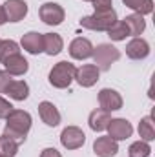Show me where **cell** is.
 I'll list each match as a JSON object with an SVG mask.
<instances>
[{
	"label": "cell",
	"mask_w": 155,
	"mask_h": 157,
	"mask_svg": "<svg viewBox=\"0 0 155 157\" xmlns=\"http://www.w3.org/2000/svg\"><path fill=\"white\" fill-rule=\"evenodd\" d=\"M31 130V115L24 110H13L7 117H6V130L4 135L15 139L18 144L26 141L28 133Z\"/></svg>",
	"instance_id": "cell-1"
},
{
	"label": "cell",
	"mask_w": 155,
	"mask_h": 157,
	"mask_svg": "<svg viewBox=\"0 0 155 157\" xmlns=\"http://www.w3.org/2000/svg\"><path fill=\"white\" fill-rule=\"evenodd\" d=\"M75 71L77 68L68 62V60H62L59 64H55L49 71V84L53 88H59V90H64L68 88L73 80H75Z\"/></svg>",
	"instance_id": "cell-2"
},
{
	"label": "cell",
	"mask_w": 155,
	"mask_h": 157,
	"mask_svg": "<svg viewBox=\"0 0 155 157\" xmlns=\"http://www.w3.org/2000/svg\"><path fill=\"white\" fill-rule=\"evenodd\" d=\"M117 22V13L115 9L110 11H95L89 17H84L80 20V26L91 31H108L113 24Z\"/></svg>",
	"instance_id": "cell-3"
},
{
	"label": "cell",
	"mask_w": 155,
	"mask_h": 157,
	"mask_svg": "<svg viewBox=\"0 0 155 157\" xmlns=\"http://www.w3.org/2000/svg\"><path fill=\"white\" fill-rule=\"evenodd\" d=\"M93 60L95 66L99 68V71H108L112 68V64L120 59V51L112 44H99L97 48H93Z\"/></svg>",
	"instance_id": "cell-4"
},
{
	"label": "cell",
	"mask_w": 155,
	"mask_h": 157,
	"mask_svg": "<svg viewBox=\"0 0 155 157\" xmlns=\"http://www.w3.org/2000/svg\"><path fill=\"white\" fill-rule=\"evenodd\" d=\"M39 15H40V20L44 24H47V26H59V24L64 22V17H66L62 6H59L55 2L42 4L40 9H39Z\"/></svg>",
	"instance_id": "cell-5"
},
{
	"label": "cell",
	"mask_w": 155,
	"mask_h": 157,
	"mask_svg": "<svg viewBox=\"0 0 155 157\" xmlns=\"http://www.w3.org/2000/svg\"><path fill=\"white\" fill-rule=\"evenodd\" d=\"M60 143L66 150H78L86 143V135L77 126H68L60 133Z\"/></svg>",
	"instance_id": "cell-6"
},
{
	"label": "cell",
	"mask_w": 155,
	"mask_h": 157,
	"mask_svg": "<svg viewBox=\"0 0 155 157\" xmlns=\"http://www.w3.org/2000/svg\"><path fill=\"white\" fill-rule=\"evenodd\" d=\"M99 104L102 110L106 112H117L122 108V97L120 93L112 90V88H104L99 91Z\"/></svg>",
	"instance_id": "cell-7"
},
{
	"label": "cell",
	"mask_w": 155,
	"mask_h": 157,
	"mask_svg": "<svg viewBox=\"0 0 155 157\" xmlns=\"http://www.w3.org/2000/svg\"><path fill=\"white\" fill-rule=\"evenodd\" d=\"M106 130L113 141H124V139L131 137V133H133V126L126 119H112Z\"/></svg>",
	"instance_id": "cell-8"
},
{
	"label": "cell",
	"mask_w": 155,
	"mask_h": 157,
	"mask_svg": "<svg viewBox=\"0 0 155 157\" xmlns=\"http://www.w3.org/2000/svg\"><path fill=\"white\" fill-rule=\"evenodd\" d=\"M2 7H4L6 18L9 22H20L28 15V4L24 0H6V4Z\"/></svg>",
	"instance_id": "cell-9"
},
{
	"label": "cell",
	"mask_w": 155,
	"mask_h": 157,
	"mask_svg": "<svg viewBox=\"0 0 155 157\" xmlns=\"http://www.w3.org/2000/svg\"><path fill=\"white\" fill-rule=\"evenodd\" d=\"M99 73H100V71H99V68H97L95 64H84V66L77 68V71H75V80H77L82 88H91V86L99 80Z\"/></svg>",
	"instance_id": "cell-10"
},
{
	"label": "cell",
	"mask_w": 155,
	"mask_h": 157,
	"mask_svg": "<svg viewBox=\"0 0 155 157\" xmlns=\"http://www.w3.org/2000/svg\"><path fill=\"white\" fill-rule=\"evenodd\" d=\"M70 55L77 60H86L93 55V44L84 37H77L70 44Z\"/></svg>",
	"instance_id": "cell-11"
},
{
	"label": "cell",
	"mask_w": 155,
	"mask_h": 157,
	"mask_svg": "<svg viewBox=\"0 0 155 157\" xmlns=\"http://www.w3.org/2000/svg\"><path fill=\"white\" fill-rule=\"evenodd\" d=\"M126 55L131 60H142L150 55V44L141 37H135L126 44Z\"/></svg>",
	"instance_id": "cell-12"
},
{
	"label": "cell",
	"mask_w": 155,
	"mask_h": 157,
	"mask_svg": "<svg viewBox=\"0 0 155 157\" xmlns=\"http://www.w3.org/2000/svg\"><path fill=\"white\" fill-rule=\"evenodd\" d=\"M93 152L97 154V157H113L119 152V144L110 135L97 137L95 143H93Z\"/></svg>",
	"instance_id": "cell-13"
},
{
	"label": "cell",
	"mask_w": 155,
	"mask_h": 157,
	"mask_svg": "<svg viewBox=\"0 0 155 157\" xmlns=\"http://www.w3.org/2000/svg\"><path fill=\"white\" fill-rule=\"evenodd\" d=\"M2 64H4L6 71H7L9 75H15V77H20V75H24V73L29 70V62H28L20 53H15V55L7 57Z\"/></svg>",
	"instance_id": "cell-14"
},
{
	"label": "cell",
	"mask_w": 155,
	"mask_h": 157,
	"mask_svg": "<svg viewBox=\"0 0 155 157\" xmlns=\"http://www.w3.org/2000/svg\"><path fill=\"white\" fill-rule=\"evenodd\" d=\"M39 115L42 119V122L44 124H47V126H59L60 124V112L57 110V106L53 104V102H49V101H42L39 104Z\"/></svg>",
	"instance_id": "cell-15"
},
{
	"label": "cell",
	"mask_w": 155,
	"mask_h": 157,
	"mask_svg": "<svg viewBox=\"0 0 155 157\" xmlns=\"http://www.w3.org/2000/svg\"><path fill=\"white\" fill-rule=\"evenodd\" d=\"M20 46L31 53V55H39L44 51V39H42V33H37V31H29L26 33L22 40H20Z\"/></svg>",
	"instance_id": "cell-16"
},
{
	"label": "cell",
	"mask_w": 155,
	"mask_h": 157,
	"mask_svg": "<svg viewBox=\"0 0 155 157\" xmlns=\"http://www.w3.org/2000/svg\"><path fill=\"white\" fill-rule=\"evenodd\" d=\"M110 121H112L110 112H106V110H102V108H97V110H93V112L89 113V119H88V122H89V128H91L93 132H104V130L108 128Z\"/></svg>",
	"instance_id": "cell-17"
},
{
	"label": "cell",
	"mask_w": 155,
	"mask_h": 157,
	"mask_svg": "<svg viewBox=\"0 0 155 157\" xmlns=\"http://www.w3.org/2000/svg\"><path fill=\"white\" fill-rule=\"evenodd\" d=\"M4 93L9 95V99H13V101H26L29 95V86L24 80H11L6 86Z\"/></svg>",
	"instance_id": "cell-18"
},
{
	"label": "cell",
	"mask_w": 155,
	"mask_h": 157,
	"mask_svg": "<svg viewBox=\"0 0 155 157\" xmlns=\"http://www.w3.org/2000/svg\"><path fill=\"white\" fill-rule=\"evenodd\" d=\"M44 39V53H47L49 57L53 55H59L64 48V40L59 33H44L42 35Z\"/></svg>",
	"instance_id": "cell-19"
},
{
	"label": "cell",
	"mask_w": 155,
	"mask_h": 157,
	"mask_svg": "<svg viewBox=\"0 0 155 157\" xmlns=\"http://www.w3.org/2000/svg\"><path fill=\"white\" fill-rule=\"evenodd\" d=\"M124 24L128 26L130 37H139V35L146 29V20H144V18H142V15H139V13L128 15V17L124 18Z\"/></svg>",
	"instance_id": "cell-20"
},
{
	"label": "cell",
	"mask_w": 155,
	"mask_h": 157,
	"mask_svg": "<svg viewBox=\"0 0 155 157\" xmlns=\"http://www.w3.org/2000/svg\"><path fill=\"white\" fill-rule=\"evenodd\" d=\"M122 4L139 15H150L153 11V0H122Z\"/></svg>",
	"instance_id": "cell-21"
},
{
	"label": "cell",
	"mask_w": 155,
	"mask_h": 157,
	"mask_svg": "<svg viewBox=\"0 0 155 157\" xmlns=\"http://www.w3.org/2000/svg\"><path fill=\"white\" fill-rule=\"evenodd\" d=\"M139 135H141V141H146V143L155 139V128H153L152 115L141 119V122H139Z\"/></svg>",
	"instance_id": "cell-22"
},
{
	"label": "cell",
	"mask_w": 155,
	"mask_h": 157,
	"mask_svg": "<svg viewBox=\"0 0 155 157\" xmlns=\"http://www.w3.org/2000/svg\"><path fill=\"white\" fill-rule=\"evenodd\" d=\"M18 152V143L7 135L0 137V157H15Z\"/></svg>",
	"instance_id": "cell-23"
},
{
	"label": "cell",
	"mask_w": 155,
	"mask_h": 157,
	"mask_svg": "<svg viewBox=\"0 0 155 157\" xmlns=\"http://www.w3.org/2000/svg\"><path fill=\"white\" fill-rule=\"evenodd\" d=\"M108 37L115 42H120V40H126V37H130V31H128V26L124 24V20H117L115 24L106 31Z\"/></svg>",
	"instance_id": "cell-24"
},
{
	"label": "cell",
	"mask_w": 155,
	"mask_h": 157,
	"mask_svg": "<svg viewBox=\"0 0 155 157\" xmlns=\"http://www.w3.org/2000/svg\"><path fill=\"white\" fill-rule=\"evenodd\" d=\"M128 154H130V157H150L152 148L146 141H135V143H131Z\"/></svg>",
	"instance_id": "cell-25"
},
{
	"label": "cell",
	"mask_w": 155,
	"mask_h": 157,
	"mask_svg": "<svg viewBox=\"0 0 155 157\" xmlns=\"http://www.w3.org/2000/svg\"><path fill=\"white\" fill-rule=\"evenodd\" d=\"M15 53H20V48L15 40H0V62H4Z\"/></svg>",
	"instance_id": "cell-26"
},
{
	"label": "cell",
	"mask_w": 155,
	"mask_h": 157,
	"mask_svg": "<svg viewBox=\"0 0 155 157\" xmlns=\"http://www.w3.org/2000/svg\"><path fill=\"white\" fill-rule=\"evenodd\" d=\"M91 4H93L95 11H110V9H113L112 0H91Z\"/></svg>",
	"instance_id": "cell-27"
},
{
	"label": "cell",
	"mask_w": 155,
	"mask_h": 157,
	"mask_svg": "<svg viewBox=\"0 0 155 157\" xmlns=\"http://www.w3.org/2000/svg\"><path fill=\"white\" fill-rule=\"evenodd\" d=\"M15 108L11 106V102L9 101H6L4 97H0V119H6L11 112H13Z\"/></svg>",
	"instance_id": "cell-28"
},
{
	"label": "cell",
	"mask_w": 155,
	"mask_h": 157,
	"mask_svg": "<svg viewBox=\"0 0 155 157\" xmlns=\"http://www.w3.org/2000/svg\"><path fill=\"white\" fill-rule=\"evenodd\" d=\"M11 80H13V78H11V75H9L7 71H2V70H0V93H4L6 86H7Z\"/></svg>",
	"instance_id": "cell-29"
},
{
	"label": "cell",
	"mask_w": 155,
	"mask_h": 157,
	"mask_svg": "<svg viewBox=\"0 0 155 157\" xmlns=\"http://www.w3.org/2000/svg\"><path fill=\"white\" fill-rule=\"evenodd\" d=\"M40 157H62V155H60V152L55 150V148H44L42 154H40Z\"/></svg>",
	"instance_id": "cell-30"
},
{
	"label": "cell",
	"mask_w": 155,
	"mask_h": 157,
	"mask_svg": "<svg viewBox=\"0 0 155 157\" xmlns=\"http://www.w3.org/2000/svg\"><path fill=\"white\" fill-rule=\"evenodd\" d=\"M6 22H7V18H6V13H4V7L0 6V26H2V24H6Z\"/></svg>",
	"instance_id": "cell-31"
},
{
	"label": "cell",
	"mask_w": 155,
	"mask_h": 157,
	"mask_svg": "<svg viewBox=\"0 0 155 157\" xmlns=\"http://www.w3.org/2000/svg\"><path fill=\"white\" fill-rule=\"evenodd\" d=\"M84 2H91V0H84Z\"/></svg>",
	"instance_id": "cell-32"
}]
</instances>
